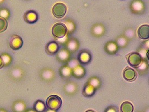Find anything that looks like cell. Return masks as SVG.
Returning a JSON list of instances; mask_svg holds the SVG:
<instances>
[{"label": "cell", "instance_id": "obj_9", "mask_svg": "<svg viewBox=\"0 0 149 112\" xmlns=\"http://www.w3.org/2000/svg\"><path fill=\"white\" fill-rule=\"evenodd\" d=\"M63 90L67 95L73 96L78 91V85L75 82L69 81L64 85Z\"/></svg>", "mask_w": 149, "mask_h": 112}, {"label": "cell", "instance_id": "obj_5", "mask_svg": "<svg viewBox=\"0 0 149 112\" xmlns=\"http://www.w3.org/2000/svg\"><path fill=\"white\" fill-rule=\"evenodd\" d=\"M64 45L65 46L64 48L68 49L71 53L76 52L80 47L79 42L78 39L74 37H70L69 38H67Z\"/></svg>", "mask_w": 149, "mask_h": 112}, {"label": "cell", "instance_id": "obj_17", "mask_svg": "<svg viewBox=\"0 0 149 112\" xmlns=\"http://www.w3.org/2000/svg\"><path fill=\"white\" fill-rule=\"evenodd\" d=\"M137 35L139 38L143 40H148L149 38V25H142L137 30Z\"/></svg>", "mask_w": 149, "mask_h": 112}, {"label": "cell", "instance_id": "obj_10", "mask_svg": "<svg viewBox=\"0 0 149 112\" xmlns=\"http://www.w3.org/2000/svg\"><path fill=\"white\" fill-rule=\"evenodd\" d=\"M40 75L42 80L47 83L53 81L55 78L54 71L50 68L43 69L41 71Z\"/></svg>", "mask_w": 149, "mask_h": 112}, {"label": "cell", "instance_id": "obj_8", "mask_svg": "<svg viewBox=\"0 0 149 112\" xmlns=\"http://www.w3.org/2000/svg\"><path fill=\"white\" fill-rule=\"evenodd\" d=\"M91 54L89 51L86 49L81 50L78 54L77 60L81 65H87L91 62Z\"/></svg>", "mask_w": 149, "mask_h": 112}, {"label": "cell", "instance_id": "obj_29", "mask_svg": "<svg viewBox=\"0 0 149 112\" xmlns=\"http://www.w3.org/2000/svg\"><path fill=\"white\" fill-rule=\"evenodd\" d=\"M7 27V22L6 20L3 18L0 17V33L6 30Z\"/></svg>", "mask_w": 149, "mask_h": 112}, {"label": "cell", "instance_id": "obj_30", "mask_svg": "<svg viewBox=\"0 0 149 112\" xmlns=\"http://www.w3.org/2000/svg\"><path fill=\"white\" fill-rule=\"evenodd\" d=\"M79 64L78 63V61L77 59H70L69 61H68V63H67V64L68 65V66L72 70L73 68H74L75 67L78 65Z\"/></svg>", "mask_w": 149, "mask_h": 112}, {"label": "cell", "instance_id": "obj_22", "mask_svg": "<svg viewBox=\"0 0 149 112\" xmlns=\"http://www.w3.org/2000/svg\"><path fill=\"white\" fill-rule=\"evenodd\" d=\"M135 69L140 75L146 74L149 69V65L148 61L146 60H142V62Z\"/></svg>", "mask_w": 149, "mask_h": 112}, {"label": "cell", "instance_id": "obj_35", "mask_svg": "<svg viewBox=\"0 0 149 112\" xmlns=\"http://www.w3.org/2000/svg\"><path fill=\"white\" fill-rule=\"evenodd\" d=\"M86 112H95L94 111H93V110H92V109H89L88 111H87Z\"/></svg>", "mask_w": 149, "mask_h": 112}, {"label": "cell", "instance_id": "obj_19", "mask_svg": "<svg viewBox=\"0 0 149 112\" xmlns=\"http://www.w3.org/2000/svg\"><path fill=\"white\" fill-rule=\"evenodd\" d=\"M24 18L26 22L32 24L37 21L38 19V15L34 11H28L24 15Z\"/></svg>", "mask_w": 149, "mask_h": 112}, {"label": "cell", "instance_id": "obj_34", "mask_svg": "<svg viewBox=\"0 0 149 112\" xmlns=\"http://www.w3.org/2000/svg\"><path fill=\"white\" fill-rule=\"evenodd\" d=\"M25 112H36L34 109H27L26 111H25Z\"/></svg>", "mask_w": 149, "mask_h": 112}, {"label": "cell", "instance_id": "obj_13", "mask_svg": "<svg viewBox=\"0 0 149 112\" xmlns=\"http://www.w3.org/2000/svg\"><path fill=\"white\" fill-rule=\"evenodd\" d=\"M23 45V41L20 36L14 35L11 37L10 41V47L15 50L20 49Z\"/></svg>", "mask_w": 149, "mask_h": 112}, {"label": "cell", "instance_id": "obj_33", "mask_svg": "<svg viewBox=\"0 0 149 112\" xmlns=\"http://www.w3.org/2000/svg\"><path fill=\"white\" fill-rule=\"evenodd\" d=\"M44 112H56V111L53 110V109H48L47 111H45Z\"/></svg>", "mask_w": 149, "mask_h": 112}, {"label": "cell", "instance_id": "obj_28", "mask_svg": "<svg viewBox=\"0 0 149 112\" xmlns=\"http://www.w3.org/2000/svg\"><path fill=\"white\" fill-rule=\"evenodd\" d=\"M123 35L126 37L129 41H130L135 38V32L132 28H127L125 30L124 34Z\"/></svg>", "mask_w": 149, "mask_h": 112}, {"label": "cell", "instance_id": "obj_25", "mask_svg": "<svg viewBox=\"0 0 149 112\" xmlns=\"http://www.w3.org/2000/svg\"><path fill=\"white\" fill-rule=\"evenodd\" d=\"M134 109V105L129 102H125L122 103L120 107L121 112H133Z\"/></svg>", "mask_w": 149, "mask_h": 112}, {"label": "cell", "instance_id": "obj_7", "mask_svg": "<svg viewBox=\"0 0 149 112\" xmlns=\"http://www.w3.org/2000/svg\"><path fill=\"white\" fill-rule=\"evenodd\" d=\"M106 29L105 27L101 23L94 24L91 29V33L94 37L101 38L105 35Z\"/></svg>", "mask_w": 149, "mask_h": 112}, {"label": "cell", "instance_id": "obj_27", "mask_svg": "<svg viewBox=\"0 0 149 112\" xmlns=\"http://www.w3.org/2000/svg\"><path fill=\"white\" fill-rule=\"evenodd\" d=\"M26 104L22 101H19L15 103L14 105V111L15 112H24L26 109Z\"/></svg>", "mask_w": 149, "mask_h": 112}, {"label": "cell", "instance_id": "obj_4", "mask_svg": "<svg viewBox=\"0 0 149 112\" xmlns=\"http://www.w3.org/2000/svg\"><path fill=\"white\" fill-rule=\"evenodd\" d=\"M67 7L64 4L61 2L55 4L52 9L53 14L57 19L63 18L67 13Z\"/></svg>", "mask_w": 149, "mask_h": 112}, {"label": "cell", "instance_id": "obj_11", "mask_svg": "<svg viewBox=\"0 0 149 112\" xmlns=\"http://www.w3.org/2000/svg\"><path fill=\"white\" fill-rule=\"evenodd\" d=\"M71 53L65 48H63L59 50L56 58L57 60L62 63H67L71 59Z\"/></svg>", "mask_w": 149, "mask_h": 112}, {"label": "cell", "instance_id": "obj_14", "mask_svg": "<svg viewBox=\"0 0 149 112\" xmlns=\"http://www.w3.org/2000/svg\"><path fill=\"white\" fill-rule=\"evenodd\" d=\"M59 50V44L57 43V42L55 41L49 42L45 47V51L50 56H54L58 53Z\"/></svg>", "mask_w": 149, "mask_h": 112}, {"label": "cell", "instance_id": "obj_12", "mask_svg": "<svg viewBox=\"0 0 149 112\" xmlns=\"http://www.w3.org/2000/svg\"><path fill=\"white\" fill-rule=\"evenodd\" d=\"M137 76V74L135 70L133 69L126 67L123 72V77L127 81L132 82L135 81Z\"/></svg>", "mask_w": 149, "mask_h": 112}, {"label": "cell", "instance_id": "obj_21", "mask_svg": "<svg viewBox=\"0 0 149 112\" xmlns=\"http://www.w3.org/2000/svg\"><path fill=\"white\" fill-rule=\"evenodd\" d=\"M115 42L118 48H125L128 46L129 41L124 35H121L117 38Z\"/></svg>", "mask_w": 149, "mask_h": 112}, {"label": "cell", "instance_id": "obj_23", "mask_svg": "<svg viewBox=\"0 0 149 112\" xmlns=\"http://www.w3.org/2000/svg\"><path fill=\"white\" fill-rule=\"evenodd\" d=\"M87 83L93 86L96 90L99 89L102 85V81L101 78L96 76L90 77Z\"/></svg>", "mask_w": 149, "mask_h": 112}, {"label": "cell", "instance_id": "obj_3", "mask_svg": "<svg viewBox=\"0 0 149 112\" xmlns=\"http://www.w3.org/2000/svg\"><path fill=\"white\" fill-rule=\"evenodd\" d=\"M130 8L133 14L141 15L145 13V5L141 0H134L130 4Z\"/></svg>", "mask_w": 149, "mask_h": 112}, {"label": "cell", "instance_id": "obj_37", "mask_svg": "<svg viewBox=\"0 0 149 112\" xmlns=\"http://www.w3.org/2000/svg\"></svg>", "mask_w": 149, "mask_h": 112}, {"label": "cell", "instance_id": "obj_15", "mask_svg": "<svg viewBox=\"0 0 149 112\" xmlns=\"http://www.w3.org/2000/svg\"><path fill=\"white\" fill-rule=\"evenodd\" d=\"M104 49L107 54L110 55H113L117 53L119 48L115 42L111 41L106 43L104 46Z\"/></svg>", "mask_w": 149, "mask_h": 112}, {"label": "cell", "instance_id": "obj_16", "mask_svg": "<svg viewBox=\"0 0 149 112\" xmlns=\"http://www.w3.org/2000/svg\"><path fill=\"white\" fill-rule=\"evenodd\" d=\"M86 73V71L81 64H78L72 69V76L77 79H81L84 77Z\"/></svg>", "mask_w": 149, "mask_h": 112}, {"label": "cell", "instance_id": "obj_1", "mask_svg": "<svg viewBox=\"0 0 149 112\" xmlns=\"http://www.w3.org/2000/svg\"><path fill=\"white\" fill-rule=\"evenodd\" d=\"M52 31L53 36L57 39L63 38L67 34V29L65 25L61 22L55 24Z\"/></svg>", "mask_w": 149, "mask_h": 112}, {"label": "cell", "instance_id": "obj_20", "mask_svg": "<svg viewBox=\"0 0 149 112\" xmlns=\"http://www.w3.org/2000/svg\"><path fill=\"white\" fill-rule=\"evenodd\" d=\"M96 89L93 86H92L91 85L88 83L87 82L86 83L84 86L83 89V95L87 98L92 97L95 94Z\"/></svg>", "mask_w": 149, "mask_h": 112}, {"label": "cell", "instance_id": "obj_32", "mask_svg": "<svg viewBox=\"0 0 149 112\" xmlns=\"http://www.w3.org/2000/svg\"><path fill=\"white\" fill-rule=\"evenodd\" d=\"M3 66V60L2 58L0 56V69H1Z\"/></svg>", "mask_w": 149, "mask_h": 112}, {"label": "cell", "instance_id": "obj_18", "mask_svg": "<svg viewBox=\"0 0 149 112\" xmlns=\"http://www.w3.org/2000/svg\"><path fill=\"white\" fill-rule=\"evenodd\" d=\"M59 75L62 78L67 80L72 76V70L67 64H64L59 69Z\"/></svg>", "mask_w": 149, "mask_h": 112}, {"label": "cell", "instance_id": "obj_36", "mask_svg": "<svg viewBox=\"0 0 149 112\" xmlns=\"http://www.w3.org/2000/svg\"><path fill=\"white\" fill-rule=\"evenodd\" d=\"M0 112H6L5 111H0Z\"/></svg>", "mask_w": 149, "mask_h": 112}, {"label": "cell", "instance_id": "obj_31", "mask_svg": "<svg viewBox=\"0 0 149 112\" xmlns=\"http://www.w3.org/2000/svg\"><path fill=\"white\" fill-rule=\"evenodd\" d=\"M104 112H118V109L114 105H110L105 109Z\"/></svg>", "mask_w": 149, "mask_h": 112}, {"label": "cell", "instance_id": "obj_24", "mask_svg": "<svg viewBox=\"0 0 149 112\" xmlns=\"http://www.w3.org/2000/svg\"><path fill=\"white\" fill-rule=\"evenodd\" d=\"M65 25L67 29V34L68 35H71L74 33L75 30L76 29V25L75 24L74 21L72 20L67 19L65 20Z\"/></svg>", "mask_w": 149, "mask_h": 112}, {"label": "cell", "instance_id": "obj_2", "mask_svg": "<svg viewBox=\"0 0 149 112\" xmlns=\"http://www.w3.org/2000/svg\"><path fill=\"white\" fill-rule=\"evenodd\" d=\"M46 104L48 109L58 111L61 107L62 100L60 97L56 95H52L47 98Z\"/></svg>", "mask_w": 149, "mask_h": 112}, {"label": "cell", "instance_id": "obj_6", "mask_svg": "<svg viewBox=\"0 0 149 112\" xmlns=\"http://www.w3.org/2000/svg\"><path fill=\"white\" fill-rule=\"evenodd\" d=\"M128 63L132 67L136 68L142 62V58L141 55L136 52L131 53L127 56Z\"/></svg>", "mask_w": 149, "mask_h": 112}, {"label": "cell", "instance_id": "obj_26", "mask_svg": "<svg viewBox=\"0 0 149 112\" xmlns=\"http://www.w3.org/2000/svg\"><path fill=\"white\" fill-rule=\"evenodd\" d=\"M34 109L36 112H44L46 110V105L41 100H37L34 104Z\"/></svg>", "mask_w": 149, "mask_h": 112}]
</instances>
